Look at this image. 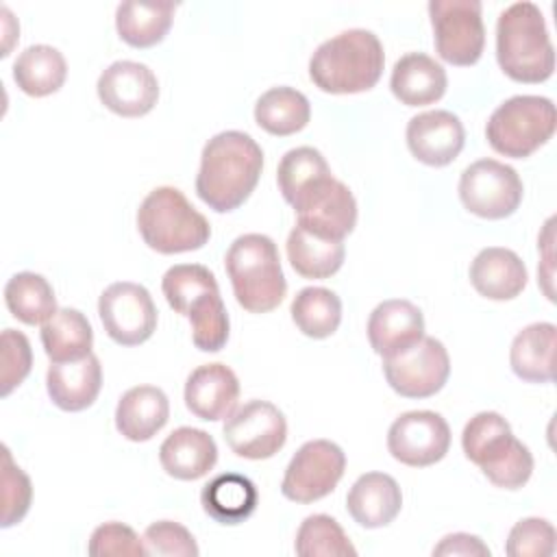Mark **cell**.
<instances>
[{
	"label": "cell",
	"mask_w": 557,
	"mask_h": 557,
	"mask_svg": "<svg viewBox=\"0 0 557 557\" xmlns=\"http://www.w3.org/2000/svg\"><path fill=\"white\" fill-rule=\"evenodd\" d=\"M518 172L496 159H479L461 172L459 198L463 207L485 220H503L516 213L522 202Z\"/></svg>",
	"instance_id": "10"
},
{
	"label": "cell",
	"mask_w": 557,
	"mask_h": 557,
	"mask_svg": "<svg viewBox=\"0 0 557 557\" xmlns=\"http://www.w3.org/2000/svg\"><path fill=\"white\" fill-rule=\"evenodd\" d=\"M261 170V146L248 133L222 131L202 148L196 194L218 213L235 211L257 187Z\"/></svg>",
	"instance_id": "1"
},
{
	"label": "cell",
	"mask_w": 557,
	"mask_h": 557,
	"mask_svg": "<svg viewBox=\"0 0 557 557\" xmlns=\"http://www.w3.org/2000/svg\"><path fill=\"white\" fill-rule=\"evenodd\" d=\"M446 70L424 52H409L394 63L389 89L407 107L437 102L446 91Z\"/></svg>",
	"instance_id": "25"
},
{
	"label": "cell",
	"mask_w": 557,
	"mask_h": 557,
	"mask_svg": "<svg viewBox=\"0 0 557 557\" xmlns=\"http://www.w3.org/2000/svg\"><path fill=\"white\" fill-rule=\"evenodd\" d=\"M161 289L168 305L176 313L185 315V311L196 298H200L207 292H215L220 287H218L215 274L209 268L200 263H178L163 274Z\"/></svg>",
	"instance_id": "37"
},
{
	"label": "cell",
	"mask_w": 557,
	"mask_h": 557,
	"mask_svg": "<svg viewBox=\"0 0 557 557\" xmlns=\"http://www.w3.org/2000/svg\"><path fill=\"white\" fill-rule=\"evenodd\" d=\"M174 11V2H122L115 11L117 35L133 48L157 46L168 35Z\"/></svg>",
	"instance_id": "28"
},
{
	"label": "cell",
	"mask_w": 557,
	"mask_h": 557,
	"mask_svg": "<svg viewBox=\"0 0 557 557\" xmlns=\"http://www.w3.org/2000/svg\"><path fill=\"white\" fill-rule=\"evenodd\" d=\"M0 344H2L0 394L9 396L28 376L33 366V350H30L28 337L15 329H4Z\"/></svg>",
	"instance_id": "41"
},
{
	"label": "cell",
	"mask_w": 557,
	"mask_h": 557,
	"mask_svg": "<svg viewBox=\"0 0 557 557\" xmlns=\"http://www.w3.org/2000/svg\"><path fill=\"white\" fill-rule=\"evenodd\" d=\"M400 507L403 492L396 479L385 472L361 474L346 496L350 518L366 529L387 527L400 513Z\"/></svg>",
	"instance_id": "21"
},
{
	"label": "cell",
	"mask_w": 557,
	"mask_h": 557,
	"mask_svg": "<svg viewBox=\"0 0 557 557\" xmlns=\"http://www.w3.org/2000/svg\"><path fill=\"white\" fill-rule=\"evenodd\" d=\"M137 228L148 248L176 255L202 248L211 237L207 218L176 187H154L137 209Z\"/></svg>",
	"instance_id": "6"
},
{
	"label": "cell",
	"mask_w": 557,
	"mask_h": 557,
	"mask_svg": "<svg viewBox=\"0 0 557 557\" xmlns=\"http://www.w3.org/2000/svg\"><path fill=\"white\" fill-rule=\"evenodd\" d=\"M466 144L461 120L453 111L435 109L418 113L407 124V146L411 154L431 168L453 163Z\"/></svg>",
	"instance_id": "17"
},
{
	"label": "cell",
	"mask_w": 557,
	"mask_h": 557,
	"mask_svg": "<svg viewBox=\"0 0 557 557\" xmlns=\"http://www.w3.org/2000/svg\"><path fill=\"white\" fill-rule=\"evenodd\" d=\"M433 555H481L490 557V548L481 542V537L470 535V533H450L442 537V542L433 548Z\"/></svg>",
	"instance_id": "44"
},
{
	"label": "cell",
	"mask_w": 557,
	"mask_h": 557,
	"mask_svg": "<svg viewBox=\"0 0 557 557\" xmlns=\"http://www.w3.org/2000/svg\"><path fill=\"white\" fill-rule=\"evenodd\" d=\"M144 544L148 555H165V557H196L198 544L194 535L178 522L159 520L152 522L144 531Z\"/></svg>",
	"instance_id": "43"
},
{
	"label": "cell",
	"mask_w": 557,
	"mask_h": 557,
	"mask_svg": "<svg viewBox=\"0 0 557 557\" xmlns=\"http://www.w3.org/2000/svg\"><path fill=\"white\" fill-rule=\"evenodd\" d=\"M496 61L516 83H544L555 72V48L535 2L509 4L496 22Z\"/></svg>",
	"instance_id": "3"
},
{
	"label": "cell",
	"mask_w": 557,
	"mask_h": 557,
	"mask_svg": "<svg viewBox=\"0 0 557 557\" xmlns=\"http://www.w3.org/2000/svg\"><path fill=\"white\" fill-rule=\"evenodd\" d=\"M100 322L120 346H139L157 329V307L150 292L131 281L111 283L98 300Z\"/></svg>",
	"instance_id": "13"
},
{
	"label": "cell",
	"mask_w": 557,
	"mask_h": 557,
	"mask_svg": "<svg viewBox=\"0 0 557 557\" xmlns=\"http://www.w3.org/2000/svg\"><path fill=\"white\" fill-rule=\"evenodd\" d=\"M346 257L344 242L318 237L302 226H294L287 237V259L292 268L305 278L333 276Z\"/></svg>",
	"instance_id": "32"
},
{
	"label": "cell",
	"mask_w": 557,
	"mask_h": 557,
	"mask_svg": "<svg viewBox=\"0 0 557 557\" xmlns=\"http://www.w3.org/2000/svg\"><path fill=\"white\" fill-rule=\"evenodd\" d=\"M159 461L170 476L178 481H196L209 474V470L215 466L218 446L207 431L181 426L163 440Z\"/></svg>",
	"instance_id": "23"
},
{
	"label": "cell",
	"mask_w": 557,
	"mask_h": 557,
	"mask_svg": "<svg viewBox=\"0 0 557 557\" xmlns=\"http://www.w3.org/2000/svg\"><path fill=\"white\" fill-rule=\"evenodd\" d=\"M450 448V426L435 411H407L387 431L389 455L411 468H426L446 457Z\"/></svg>",
	"instance_id": "15"
},
{
	"label": "cell",
	"mask_w": 557,
	"mask_h": 557,
	"mask_svg": "<svg viewBox=\"0 0 557 557\" xmlns=\"http://www.w3.org/2000/svg\"><path fill=\"white\" fill-rule=\"evenodd\" d=\"M383 63L381 39L366 28H348L315 48L309 78L326 94H359L379 83Z\"/></svg>",
	"instance_id": "2"
},
{
	"label": "cell",
	"mask_w": 557,
	"mask_h": 557,
	"mask_svg": "<svg viewBox=\"0 0 557 557\" xmlns=\"http://www.w3.org/2000/svg\"><path fill=\"white\" fill-rule=\"evenodd\" d=\"M311 120L307 96L294 87H272L255 104V122L270 135L287 137L302 131Z\"/></svg>",
	"instance_id": "31"
},
{
	"label": "cell",
	"mask_w": 557,
	"mask_h": 557,
	"mask_svg": "<svg viewBox=\"0 0 557 557\" xmlns=\"http://www.w3.org/2000/svg\"><path fill=\"white\" fill-rule=\"evenodd\" d=\"M185 318L191 324V342L202 352H218L228 342V313L222 302L220 289L207 292L196 298Z\"/></svg>",
	"instance_id": "35"
},
{
	"label": "cell",
	"mask_w": 557,
	"mask_h": 557,
	"mask_svg": "<svg viewBox=\"0 0 557 557\" xmlns=\"http://www.w3.org/2000/svg\"><path fill=\"white\" fill-rule=\"evenodd\" d=\"M466 457L503 490H520L533 474V455L496 411H481L468 420L461 433Z\"/></svg>",
	"instance_id": "5"
},
{
	"label": "cell",
	"mask_w": 557,
	"mask_h": 557,
	"mask_svg": "<svg viewBox=\"0 0 557 557\" xmlns=\"http://www.w3.org/2000/svg\"><path fill=\"white\" fill-rule=\"evenodd\" d=\"M4 302L13 318L24 324H46L57 313L54 289L37 272H17L4 285Z\"/></svg>",
	"instance_id": "33"
},
{
	"label": "cell",
	"mask_w": 557,
	"mask_h": 557,
	"mask_svg": "<svg viewBox=\"0 0 557 557\" xmlns=\"http://www.w3.org/2000/svg\"><path fill=\"white\" fill-rule=\"evenodd\" d=\"M294 548L300 557H355L357 548L339 522L326 513H313L302 520Z\"/></svg>",
	"instance_id": "36"
},
{
	"label": "cell",
	"mask_w": 557,
	"mask_h": 557,
	"mask_svg": "<svg viewBox=\"0 0 557 557\" xmlns=\"http://www.w3.org/2000/svg\"><path fill=\"white\" fill-rule=\"evenodd\" d=\"M41 344L52 363L76 361L91 352L94 331L78 309L63 307L41 326Z\"/></svg>",
	"instance_id": "30"
},
{
	"label": "cell",
	"mask_w": 557,
	"mask_h": 557,
	"mask_svg": "<svg viewBox=\"0 0 557 557\" xmlns=\"http://www.w3.org/2000/svg\"><path fill=\"white\" fill-rule=\"evenodd\" d=\"M289 205L298 215L296 224L324 239L344 242L357 224V200L333 174L311 181Z\"/></svg>",
	"instance_id": "9"
},
{
	"label": "cell",
	"mask_w": 557,
	"mask_h": 557,
	"mask_svg": "<svg viewBox=\"0 0 557 557\" xmlns=\"http://www.w3.org/2000/svg\"><path fill=\"white\" fill-rule=\"evenodd\" d=\"M557 329L550 322L524 326L511 342L509 363L518 379L527 383H548L555 376Z\"/></svg>",
	"instance_id": "26"
},
{
	"label": "cell",
	"mask_w": 557,
	"mask_h": 557,
	"mask_svg": "<svg viewBox=\"0 0 557 557\" xmlns=\"http://www.w3.org/2000/svg\"><path fill=\"white\" fill-rule=\"evenodd\" d=\"M100 102L122 117H141L159 100V81L146 63L115 61L98 78Z\"/></svg>",
	"instance_id": "16"
},
{
	"label": "cell",
	"mask_w": 557,
	"mask_h": 557,
	"mask_svg": "<svg viewBox=\"0 0 557 557\" xmlns=\"http://www.w3.org/2000/svg\"><path fill=\"white\" fill-rule=\"evenodd\" d=\"M292 320L298 331L313 339L333 335L342 322V300L326 287H305L292 300Z\"/></svg>",
	"instance_id": "34"
},
{
	"label": "cell",
	"mask_w": 557,
	"mask_h": 557,
	"mask_svg": "<svg viewBox=\"0 0 557 557\" xmlns=\"http://www.w3.org/2000/svg\"><path fill=\"white\" fill-rule=\"evenodd\" d=\"M33 500V485L26 472L13 461L11 450L2 446V520L0 527L9 529L28 513Z\"/></svg>",
	"instance_id": "39"
},
{
	"label": "cell",
	"mask_w": 557,
	"mask_h": 557,
	"mask_svg": "<svg viewBox=\"0 0 557 557\" xmlns=\"http://www.w3.org/2000/svg\"><path fill=\"white\" fill-rule=\"evenodd\" d=\"M557 126V111L544 96H511L494 109L485 124L487 144L505 157L527 159L544 146Z\"/></svg>",
	"instance_id": "7"
},
{
	"label": "cell",
	"mask_w": 557,
	"mask_h": 557,
	"mask_svg": "<svg viewBox=\"0 0 557 557\" xmlns=\"http://www.w3.org/2000/svg\"><path fill=\"white\" fill-rule=\"evenodd\" d=\"M555 527L544 518H524L509 531L505 553L509 557H550L555 553Z\"/></svg>",
	"instance_id": "40"
},
{
	"label": "cell",
	"mask_w": 557,
	"mask_h": 557,
	"mask_svg": "<svg viewBox=\"0 0 557 557\" xmlns=\"http://www.w3.org/2000/svg\"><path fill=\"white\" fill-rule=\"evenodd\" d=\"M67 76L65 57L48 44L28 46L13 63L15 85L33 98H44L59 91Z\"/></svg>",
	"instance_id": "29"
},
{
	"label": "cell",
	"mask_w": 557,
	"mask_h": 557,
	"mask_svg": "<svg viewBox=\"0 0 557 557\" xmlns=\"http://www.w3.org/2000/svg\"><path fill=\"white\" fill-rule=\"evenodd\" d=\"M424 337L422 311L403 298L383 300L368 318V339L376 355L394 357Z\"/></svg>",
	"instance_id": "19"
},
{
	"label": "cell",
	"mask_w": 557,
	"mask_h": 557,
	"mask_svg": "<svg viewBox=\"0 0 557 557\" xmlns=\"http://www.w3.org/2000/svg\"><path fill=\"white\" fill-rule=\"evenodd\" d=\"M202 509L220 524H239L248 520L259 503L255 483L237 472H224L211 479L200 494Z\"/></svg>",
	"instance_id": "27"
},
{
	"label": "cell",
	"mask_w": 557,
	"mask_h": 557,
	"mask_svg": "<svg viewBox=\"0 0 557 557\" xmlns=\"http://www.w3.org/2000/svg\"><path fill=\"white\" fill-rule=\"evenodd\" d=\"M170 418V400L161 387L137 385L122 394L115 407V426L131 442L152 440Z\"/></svg>",
	"instance_id": "24"
},
{
	"label": "cell",
	"mask_w": 557,
	"mask_h": 557,
	"mask_svg": "<svg viewBox=\"0 0 557 557\" xmlns=\"http://www.w3.org/2000/svg\"><path fill=\"white\" fill-rule=\"evenodd\" d=\"M237 374L224 363L198 366L185 381V405L200 420H226L237 409Z\"/></svg>",
	"instance_id": "18"
},
{
	"label": "cell",
	"mask_w": 557,
	"mask_h": 557,
	"mask_svg": "<svg viewBox=\"0 0 557 557\" xmlns=\"http://www.w3.org/2000/svg\"><path fill=\"white\" fill-rule=\"evenodd\" d=\"M479 0H431L429 17L435 50L450 65H474L485 48V26Z\"/></svg>",
	"instance_id": "8"
},
{
	"label": "cell",
	"mask_w": 557,
	"mask_h": 557,
	"mask_svg": "<svg viewBox=\"0 0 557 557\" xmlns=\"http://www.w3.org/2000/svg\"><path fill=\"white\" fill-rule=\"evenodd\" d=\"M324 174H331V168L322 152L311 146H300L283 154L276 170V183L285 202H292L302 187Z\"/></svg>",
	"instance_id": "38"
},
{
	"label": "cell",
	"mask_w": 557,
	"mask_h": 557,
	"mask_svg": "<svg viewBox=\"0 0 557 557\" xmlns=\"http://www.w3.org/2000/svg\"><path fill=\"white\" fill-rule=\"evenodd\" d=\"M222 433L237 457L259 461L274 457L285 446L287 422L276 405L248 400L226 418Z\"/></svg>",
	"instance_id": "14"
},
{
	"label": "cell",
	"mask_w": 557,
	"mask_h": 557,
	"mask_svg": "<svg viewBox=\"0 0 557 557\" xmlns=\"http://www.w3.org/2000/svg\"><path fill=\"white\" fill-rule=\"evenodd\" d=\"M527 281V265L509 248H483L470 263L472 287L490 300H511L520 296Z\"/></svg>",
	"instance_id": "22"
},
{
	"label": "cell",
	"mask_w": 557,
	"mask_h": 557,
	"mask_svg": "<svg viewBox=\"0 0 557 557\" xmlns=\"http://www.w3.org/2000/svg\"><path fill=\"white\" fill-rule=\"evenodd\" d=\"M87 553L91 557H109V555H131V557H144L148 555V548L144 544V537L122 522H104L94 529Z\"/></svg>",
	"instance_id": "42"
},
{
	"label": "cell",
	"mask_w": 557,
	"mask_h": 557,
	"mask_svg": "<svg viewBox=\"0 0 557 557\" xmlns=\"http://www.w3.org/2000/svg\"><path fill=\"white\" fill-rule=\"evenodd\" d=\"M224 265L235 300L246 311L268 313L283 302L287 281L272 237L261 233L239 235L228 246Z\"/></svg>",
	"instance_id": "4"
},
{
	"label": "cell",
	"mask_w": 557,
	"mask_h": 557,
	"mask_svg": "<svg viewBox=\"0 0 557 557\" xmlns=\"http://www.w3.org/2000/svg\"><path fill=\"white\" fill-rule=\"evenodd\" d=\"M387 385L405 398L435 396L448 381L450 357L435 337H422L411 348L383 359Z\"/></svg>",
	"instance_id": "12"
},
{
	"label": "cell",
	"mask_w": 557,
	"mask_h": 557,
	"mask_svg": "<svg viewBox=\"0 0 557 557\" xmlns=\"http://www.w3.org/2000/svg\"><path fill=\"white\" fill-rule=\"evenodd\" d=\"M50 400L63 411H83L94 405L102 387L100 359L89 352L76 361L50 363L46 374Z\"/></svg>",
	"instance_id": "20"
},
{
	"label": "cell",
	"mask_w": 557,
	"mask_h": 557,
	"mask_svg": "<svg viewBox=\"0 0 557 557\" xmlns=\"http://www.w3.org/2000/svg\"><path fill=\"white\" fill-rule=\"evenodd\" d=\"M346 470L344 450L331 440L305 442L285 468L281 492L294 503H313L329 496Z\"/></svg>",
	"instance_id": "11"
}]
</instances>
